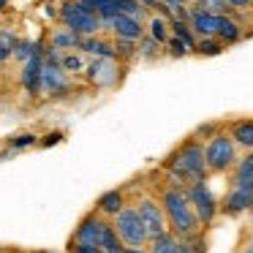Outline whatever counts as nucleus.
Instances as JSON below:
<instances>
[{"mask_svg": "<svg viewBox=\"0 0 253 253\" xmlns=\"http://www.w3.org/2000/svg\"><path fill=\"white\" fill-rule=\"evenodd\" d=\"M164 171L169 177L171 185L188 188L193 182L207 180V164H204V142H199L196 136H188L166 155Z\"/></svg>", "mask_w": 253, "mask_h": 253, "instance_id": "f257e3e1", "label": "nucleus"}, {"mask_svg": "<svg viewBox=\"0 0 253 253\" xmlns=\"http://www.w3.org/2000/svg\"><path fill=\"white\" fill-rule=\"evenodd\" d=\"M158 202H161V207H164L166 220H169V231L174 237L191 240L199 231H204L202 226H199V218L191 207V199H188L185 188L166 182V188H161V193H158Z\"/></svg>", "mask_w": 253, "mask_h": 253, "instance_id": "f03ea898", "label": "nucleus"}, {"mask_svg": "<svg viewBox=\"0 0 253 253\" xmlns=\"http://www.w3.org/2000/svg\"><path fill=\"white\" fill-rule=\"evenodd\" d=\"M237 144L229 136V131L215 133L210 142H204V164H207V174H231L237 164Z\"/></svg>", "mask_w": 253, "mask_h": 253, "instance_id": "7ed1b4c3", "label": "nucleus"}, {"mask_svg": "<svg viewBox=\"0 0 253 253\" xmlns=\"http://www.w3.org/2000/svg\"><path fill=\"white\" fill-rule=\"evenodd\" d=\"M112 226H115L117 237L123 240V245L131 248V251L133 248H150V242H153L147 234V229H144L142 215H139V210L133 207V204H128V207L112 220Z\"/></svg>", "mask_w": 253, "mask_h": 253, "instance_id": "20e7f679", "label": "nucleus"}, {"mask_svg": "<svg viewBox=\"0 0 253 253\" xmlns=\"http://www.w3.org/2000/svg\"><path fill=\"white\" fill-rule=\"evenodd\" d=\"M60 22H63V28L79 33L82 39H87V36H98L101 28H104L101 19L95 17L87 6H82L79 0H66V3H63L60 6Z\"/></svg>", "mask_w": 253, "mask_h": 253, "instance_id": "39448f33", "label": "nucleus"}, {"mask_svg": "<svg viewBox=\"0 0 253 253\" xmlns=\"http://www.w3.org/2000/svg\"><path fill=\"white\" fill-rule=\"evenodd\" d=\"M185 193H188V199H191V207H193V212H196V218H199V226L207 231L210 226L215 223V218L220 215V199L212 193V188L207 185V180L188 185Z\"/></svg>", "mask_w": 253, "mask_h": 253, "instance_id": "423d86ee", "label": "nucleus"}, {"mask_svg": "<svg viewBox=\"0 0 253 253\" xmlns=\"http://www.w3.org/2000/svg\"><path fill=\"white\" fill-rule=\"evenodd\" d=\"M133 207L139 210V215H142L144 229H147L150 240H158V237L169 234V220H166V212H164V207H161L158 199L139 196L136 202H133Z\"/></svg>", "mask_w": 253, "mask_h": 253, "instance_id": "0eeeda50", "label": "nucleus"}, {"mask_svg": "<svg viewBox=\"0 0 253 253\" xmlns=\"http://www.w3.org/2000/svg\"><path fill=\"white\" fill-rule=\"evenodd\" d=\"M245 212H253V188L229 185L226 196L220 199V215H226V218H240Z\"/></svg>", "mask_w": 253, "mask_h": 253, "instance_id": "6e6552de", "label": "nucleus"}, {"mask_svg": "<svg viewBox=\"0 0 253 253\" xmlns=\"http://www.w3.org/2000/svg\"><path fill=\"white\" fill-rule=\"evenodd\" d=\"M104 28L112 30V36H115L117 41H131V44H139V41L144 39V25L142 19L136 17H128V14H117L115 19H109V22L104 25Z\"/></svg>", "mask_w": 253, "mask_h": 253, "instance_id": "1a4fd4ad", "label": "nucleus"}, {"mask_svg": "<svg viewBox=\"0 0 253 253\" xmlns=\"http://www.w3.org/2000/svg\"><path fill=\"white\" fill-rule=\"evenodd\" d=\"M44 41H36V52L28 63L22 66V87L28 95L41 93V68H44Z\"/></svg>", "mask_w": 253, "mask_h": 253, "instance_id": "9d476101", "label": "nucleus"}, {"mask_svg": "<svg viewBox=\"0 0 253 253\" xmlns=\"http://www.w3.org/2000/svg\"><path fill=\"white\" fill-rule=\"evenodd\" d=\"M106 223H109V220L101 218L98 212L84 215V218L79 220L77 231H74V240L71 242H82V245H95V248H98L101 245V237H104Z\"/></svg>", "mask_w": 253, "mask_h": 253, "instance_id": "9b49d317", "label": "nucleus"}, {"mask_svg": "<svg viewBox=\"0 0 253 253\" xmlns=\"http://www.w3.org/2000/svg\"><path fill=\"white\" fill-rule=\"evenodd\" d=\"M84 74L95 87H115L120 82V66L115 60H93Z\"/></svg>", "mask_w": 253, "mask_h": 253, "instance_id": "f8f14e48", "label": "nucleus"}, {"mask_svg": "<svg viewBox=\"0 0 253 253\" xmlns=\"http://www.w3.org/2000/svg\"><path fill=\"white\" fill-rule=\"evenodd\" d=\"M126 207H128V199H126V191H123V188L104 191L98 196V202H95V212H98L101 218H112V220H115Z\"/></svg>", "mask_w": 253, "mask_h": 253, "instance_id": "ddd939ff", "label": "nucleus"}, {"mask_svg": "<svg viewBox=\"0 0 253 253\" xmlns=\"http://www.w3.org/2000/svg\"><path fill=\"white\" fill-rule=\"evenodd\" d=\"M79 52L90 55L93 60H115V57H117V55H115V44L104 41L101 36H87V39H82Z\"/></svg>", "mask_w": 253, "mask_h": 253, "instance_id": "4468645a", "label": "nucleus"}, {"mask_svg": "<svg viewBox=\"0 0 253 253\" xmlns=\"http://www.w3.org/2000/svg\"><path fill=\"white\" fill-rule=\"evenodd\" d=\"M226 131L234 139L237 150H245V153L253 150V117H248V120H234Z\"/></svg>", "mask_w": 253, "mask_h": 253, "instance_id": "2eb2a0df", "label": "nucleus"}, {"mask_svg": "<svg viewBox=\"0 0 253 253\" xmlns=\"http://www.w3.org/2000/svg\"><path fill=\"white\" fill-rule=\"evenodd\" d=\"M231 185L237 188H253V150L245 153L231 169Z\"/></svg>", "mask_w": 253, "mask_h": 253, "instance_id": "dca6fc26", "label": "nucleus"}, {"mask_svg": "<svg viewBox=\"0 0 253 253\" xmlns=\"http://www.w3.org/2000/svg\"><path fill=\"white\" fill-rule=\"evenodd\" d=\"M49 46H52V49H57V52H79V46H82V36L74 33V30H68V28L52 30Z\"/></svg>", "mask_w": 253, "mask_h": 253, "instance_id": "f3484780", "label": "nucleus"}, {"mask_svg": "<svg viewBox=\"0 0 253 253\" xmlns=\"http://www.w3.org/2000/svg\"><path fill=\"white\" fill-rule=\"evenodd\" d=\"M150 253H191V248H188L185 240H180V237H174L169 231V234L150 242Z\"/></svg>", "mask_w": 253, "mask_h": 253, "instance_id": "a211bd4d", "label": "nucleus"}, {"mask_svg": "<svg viewBox=\"0 0 253 253\" xmlns=\"http://www.w3.org/2000/svg\"><path fill=\"white\" fill-rule=\"evenodd\" d=\"M240 39H242V25L237 19H231L229 14H223L220 17V28H218V41L223 46H229V44H237Z\"/></svg>", "mask_w": 253, "mask_h": 253, "instance_id": "6ab92c4d", "label": "nucleus"}, {"mask_svg": "<svg viewBox=\"0 0 253 253\" xmlns=\"http://www.w3.org/2000/svg\"><path fill=\"white\" fill-rule=\"evenodd\" d=\"M147 36L153 41H158V44H166L169 41V19L164 17V14H155V17H150V25H147Z\"/></svg>", "mask_w": 253, "mask_h": 253, "instance_id": "aec40b11", "label": "nucleus"}, {"mask_svg": "<svg viewBox=\"0 0 253 253\" xmlns=\"http://www.w3.org/2000/svg\"><path fill=\"white\" fill-rule=\"evenodd\" d=\"M90 63L84 60V52H63L60 55V68L66 74H82L87 71Z\"/></svg>", "mask_w": 253, "mask_h": 253, "instance_id": "412c9836", "label": "nucleus"}, {"mask_svg": "<svg viewBox=\"0 0 253 253\" xmlns=\"http://www.w3.org/2000/svg\"><path fill=\"white\" fill-rule=\"evenodd\" d=\"M17 44H19V39L14 30H0V63H6L8 57H14Z\"/></svg>", "mask_w": 253, "mask_h": 253, "instance_id": "4be33fe9", "label": "nucleus"}, {"mask_svg": "<svg viewBox=\"0 0 253 253\" xmlns=\"http://www.w3.org/2000/svg\"><path fill=\"white\" fill-rule=\"evenodd\" d=\"M196 52L204 57H218L220 52H223V44H220L218 39H199L196 41Z\"/></svg>", "mask_w": 253, "mask_h": 253, "instance_id": "5701e85b", "label": "nucleus"}, {"mask_svg": "<svg viewBox=\"0 0 253 253\" xmlns=\"http://www.w3.org/2000/svg\"><path fill=\"white\" fill-rule=\"evenodd\" d=\"M36 144H39L36 133H19V136L8 139V147L11 150H28V147H36Z\"/></svg>", "mask_w": 253, "mask_h": 253, "instance_id": "b1692460", "label": "nucleus"}, {"mask_svg": "<svg viewBox=\"0 0 253 253\" xmlns=\"http://www.w3.org/2000/svg\"><path fill=\"white\" fill-rule=\"evenodd\" d=\"M158 41H153L150 39V36H144L142 41H139V55L142 57H147V60H155V57H158Z\"/></svg>", "mask_w": 253, "mask_h": 253, "instance_id": "393cba45", "label": "nucleus"}, {"mask_svg": "<svg viewBox=\"0 0 253 253\" xmlns=\"http://www.w3.org/2000/svg\"><path fill=\"white\" fill-rule=\"evenodd\" d=\"M215 133H220V128L215 126V123H204V126H199L196 131H193V136H196L199 142H204V139H207V142H210V139H212Z\"/></svg>", "mask_w": 253, "mask_h": 253, "instance_id": "a878e982", "label": "nucleus"}, {"mask_svg": "<svg viewBox=\"0 0 253 253\" xmlns=\"http://www.w3.org/2000/svg\"><path fill=\"white\" fill-rule=\"evenodd\" d=\"M166 46L171 49V55H174V57H182V55H191V52H193L188 44H182V41L171 39V36H169V41H166Z\"/></svg>", "mask_w": 253, "mask_h": 253, "instance_id": "bb28decb", "label": "nucleus"}, {"mask_svg": "<svg viewBox=\"0 0 253 253\" xmlns=\"http://www.w3.org/2000/svg\"><path fill=\"white\" fill-rule=\"evenodd\" d=\"M133 52H136V49H133L131 41H115V55L117 57H131Z\"/></svg>", "mask_w": 253, "mask_h": 253, "instance_id": "cd10ccee", "label": "nucleus"}, {"mask_svg": "<svg viewBox=\"0 0 253 253\" xmlns=\"http://www.w3.org/2000/svg\"><path fill=\"white\" fill-rule=\"evenodd\" d=\"M60 142H63V133L60 131H52V133H46L39 144H41V147H55V144H60Z\"/></svg>", "mask_w": 253, "mask_h": 253, "instance_id": "c85d7f7f", "label": "nucleus"}, {"mask_svg": "<svg viewBox=\"0 0 253 253\" xmlns=\"http://www.w3.org/2000/svg\"><path fill=\"white\" fill-rule=\"evenodd\" d=\"M229 8H234V11H248V8L253 6V0H223Z\"/></svg>", "mask_w": 253, "mask_h": 253, "instance_id": "c756f323", "label": "nucleus"}, {"mask_svg": "<svg viewBox=\"0 0 253 253\" xmlns=\"http://www.w3.org/2000/svg\"><path fill=\"white\" fill-rule=\"evenodd\" d=\"M139 6H144V8H158V3L161 0H136Z\"/></svg>", "mask_w": 253, "mask_h": 253, "instance_id": "7c9ffc66", "label": "nucleus"}, {"mask_svg": "<svg viewBox=\"0 0 253 253\" xmlns=\"http://www.w3.org/2000/svg\"><path fill=\"white\" fill-rule=\"evenodd\" d=\"M240 253H253V240H248L245 245L240 248Z\"/></svg>", "mask_w": 253, "mask_h": 253, "instance_id": "2f4dec72", "label": "nucleus"}, {"mask_svg": "<svg viewBox=\"0 0 253 253\" xmlns=\"http://www.w3.org/2000/svg\"><path fill=\"white\" fill-rule=\"evenodd\" d=\"M131 253H150V248H133Z\"/></svg>", "mask_w": 253, "mask_h": 253, "instance_id": "473e14b6", "label": "nucleus"}, {"mask_svg": "<svg viewBox=\"0 0 253 253\" xmlns=\"http://www.w3.org/2000/svg\"><path fill=\"white\" fill-rule=\"evenodd\" d=\"M6 3H8V0H0V8H3V6H6Z\"/></svg>", "mask_w": 253, "mask_h": 253, "instance_id": "72a5a7b5", "label": "nucleus"}, {"mask_svg": "<svg viewBox=\"0 0 253 253\" xmlns=\"http://www.w3.org/2000/svg\"><path fill=\"white\" fill-rule=\"evenodd\" d=\"M39 253H49V251H39Z\"/></svg>", "mask_w": 253, "mask_h": 253, "instance_id": "f704fd0d", "label": "nucleus"}]
</instances>
